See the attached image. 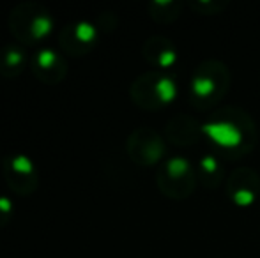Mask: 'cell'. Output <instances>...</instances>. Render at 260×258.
I'll return each instance as SVG.
<instances>
[{
    "instance_id": "obj_15",
    "label": "cell",
    "mask_w": 260,
    "mask_h": 258,
    "mask_svg": "<svg viewBox=\"0 0 260 258\" xmlns=\"http://www.w3.org/2000/svg\"><path fill=\"white\" fill-rule=\"evenodd\" d=\"M221 175H223V170L214 156H206L200 161V177H202V180L206 184L214 186V184H218L221 180Z\"/></svg>"
},
{
    "instance_id": "obj_11",
    "label": "cell",
    "mask_w": 260,
    "mask_h": 258,
    "mask_svg": "<svg viewBox=\"0 0 260 258\" xmlns=\"http://www.w3.org/2000/svg\"><path fill=\"white\" fill-rule=\"evenodd\" d=\"M30 62L27 50L20 43H4L0 46V76L6 80H14L25 71Z\"/></svg>"
},
{
    "instance_id": "obj_13",
    "label": "cell",
    "mask_w": 260,
    "mask_h": 258,
    "mask_svg": "<svg viewBox=\"0 0 260 258\" xmlns=\"http://www.w3.org/2000/svg\"><path fill=\"white\" fill-rule=\"evenodd\" d=\"M200 134H202V126H199L191 117H186V115H179L167 124V138L172 143H193Z\"/></svg>"
},
{
    "instance_id": "obj_9",
    "label": "cell",
    "mask_w": 260,
    "mask_h": 258,
    "mask_svg": "<svg viewBox=\"0 0 260 258\" xmlns=\"http://www.w3.org/2000/svg\"><path fill=\"white\" fill-rule=\"evenodd\" d=\"M30 71L45 85H58L68 76V60L64 53L52 46H41L30 57Z\"/></svg>"
},
{
    "instance_id": "obj_10",
    "label": "cell",
    "mask_w": 260,
    "mask_h": 258,
    "mask_svg": "<svg viewBox=\"0 0 260 258\" xmlns=\"http://www.w3.org/2000/svg\"><path fill=\"white\" fill-rule=\"evenodd\" d=\"M260 190V179L251 168H237L230 175L226 193L237 205H250L255 202Z\"/></svg>"
},
{
    "instance_id": "obj_8",
    "label": "cell",
    "mask_w": 260,
    "mask_h": 258,
    "mask_svg": "<svg viewBox=\"0 0 260 258\" xmlns=\"http://www.w3.org/2000/svg\"><path fill=\"white\" fill-rule=\"evenodd\" d=\"M127 156L140 166L156 165L165 154V143L161 136L151 128H138L129 134L126 143Z\"/></svg>"
},
{
    "instance_id": "obj_7",
    "label": "cell",
    "mask_w": 260,
    "mask_h": 258,
    "mask_svg": "<svg viewBox=\"0 0 260 258\" xmlns=\"http://www.w3.org/2000/svg\"><path fill=\"white\" fill-rule=\"evenodd\" d=\"M98 35H100V28L92 21H71L58 32V46L66 55L83 57L96 48Z\"/></svg>"
},
{
    "instance_id": "obj_14",
    "label": "cell",
    "mask_w": 260,
    "mask_h": 258,
    "mask_svg": "<svg viewBox=\"0 0 260 258\" xmlns=\"http://www.w3.org/2000/svg\"><path fill=\"white\" fill-rule=\"evenodd\" d=\"M179 9H181V4L179 2H152L149 6L151 16L156 21H159V23L174 21L179 16Z\"/></svg>"
},
{
    "instance_id": "obj_3",
    "label": "cell",
    "mask_w": 260,
    "mask_h": 258,
    "mask_svg": "<svg viewBox=\"0 0 260 258\" xmlns=\"http://www.w3.org/2000/svg\"><path fill=\"white\" fill-rule=\"evenodd\" d=\"M230 87V72L219 60H206L191 78V103L197 108L214 106Z\"/></svg>"
},
{
    "instance_id": "obj_4",
    "label": "cell",
    "mask_w": 260,
    "mask_h": 258,
    "mask_svg": "<svg viewBox=\"0 0 260 258\" xmlns=\"http://www.w3.org/2000/svg\"><path fill=\"white\" fill-rule=\"evenodd\" d=\"M175 82L167 71H151L140 75L129 87L133 103L145 110H159L175 97Z\"/></svg>"
},
{
    "instance_id": "obj_5",
    "label": "cell",
    "mask_w": 260,
    "mask_h": 258,
    "mask_svg": "<svg viewBox=\"0 0 260 258\" xmlns=\"http://www.w3.org/2000/svg\"><path fill=\"white\" fill-rule=\"evenodd\" d=\"M2 175L7 188L20 196L32 195L39 188V172L36 163L21 152L4 156Z\"/></svg>"
},
{
    "instance_id": "obj_2",
    "label": "cell",
    "mask_w": 260,
    "mask_h": 258,
    "mask_svg": "<svg viewBox=\"0 0 260 258\" xmlns=\"http://www.w3.org/2000/svg\"><path fill=\"white\" fill-rule=\"evenodd\" d=\"M202 134H207L216 145L232 152H248L255 145L257 131L244 112L223 110L211 122L202 126Z\"/></svg>"
},
{
    "instance_id": "obj_1",
    "label": "cell",
    "mask_w": 260,
    "mask_h": 258,
    "mask_svg": "<svg viewBox=\"0 0 260 258\" xmlns=\"http://www.w3.org/2000/svg\"><path fill=\"white\" fill-rule=\"evenodd\" d=\"M7 27L14 41L23 46L41 45L52 35L55 18L52 11L39 2H20L11 9Z\"/></svg>"
},
{
    "instance_id": "obj_12",
    "label": "cell",
    "mask_w": 260,
    "mask_h": 258,
    "mask_svg": "<svg viewBox=\"0 0 260 258\" xmlns=\"http://www.w3.org/2000/svg\"><path fill=\"white\" fill-rule=\"evenodd\" d=\"M144 57L149 64L154 65L159 71H167L177 59L172 41H168L167 38H161V35H154V38L145 41Z\"/></svg>"
},
{
    "instance_id": "obj_16",
    "label": "cell",
    "mask_w": 260,
    "mask_h": 258,
    "mask_svg": "<svg viewBox=\"0 0 260 258\" xmlns=\"http://www.w3.org/2000/svg\"><path fill=\"white\" fill-rule=\"evenodd\" d=\"M14 214V203L6 195H0V228L7 227L9 221L13 219Z\"/></svg>"
},
{
    "instance_id": "obj_6",
    "label": "cell",
    "mask_w": 260,
    "mask_h": 258,
    "mask_svg": "<svg viewBox=\"0 0 260 258\" xmlns=\"http://www.w3.org/2000/svg\"><path fill=\"white\" fill-rule=\"evenodd\" d=\"M157 188L168 198H188L195 190V172L184 158H172L157 172Z\"/></svg>"
}]
</instances>
